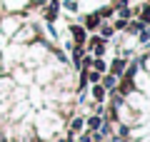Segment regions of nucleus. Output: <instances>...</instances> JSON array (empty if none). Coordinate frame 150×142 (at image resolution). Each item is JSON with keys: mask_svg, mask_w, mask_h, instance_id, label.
<instances>
[{"mask_svg": "<svg viewBox=\"0 0 150 142\" xmlns=\"http://www.w3.org/2000/svg\"><path fill=\"white\" fill-rule=\"evenodd\" d=\"M78 130H83V117H75L70 125V132H78Z\"/></svg>", "mask_w": 150, "mask_h": 142, "instance_id": "nucleus-7", "label": "nucleus"}, {"mask_svg": "<svg viewBox=\"0 0 150 142\" xmlns=\"http://www.w3.org/2000/svg\"><path fill=\"white\" fill-rule=\"evenodd\" d=\"M108 70H110V75H115V77H123L125 70H128V58H125V55H118Z\"/></svg>", "mask_w": 150, "mask_h": 142, "instance_id": "nucleus-2", "label": "nucleus"}, {"mask_svg": "<svg viewBox=\"0 0 150 142\" xmlns=\"http://www.w3.org/2000/svg\"><path fill=\"white\" fill-rule=\"evenodd\" d=\"M0 142H5V135H3V132H0Z\"/></svg>", "mask_w": 150, "mask_h": 142, "instance_id": "nucleus-8", "label": "nucleus"}, {"mask_svg": "<svg viewBox=\"0 0 150 142\" xmlns=\"http://www.w3.org/2000/svg\"><path fill=\"white\" fill-rule=\"evenodd\" d=\"M105 97H108V90L103 87L100 82H93V100H98V102H105Z\"/></svg>", "mask_w": 150, "mask_h": 142, "instance_id": "nucleus-4", "label": "nucleus"}, {"mask_svg": "<svg viewBox=\"0 0 150 142\" xmlns=\"http://www.w3.org/2000/svg\"><path fill=\"white\" fill-rule=\"evenodd\" d=\"M13 77H15L20 85H30V75H28L25 70H15V72H13Z\"/></svg>", "mask_w": 150, "mask_h": 142, "instance_id": "nucleus-6", "label": "nucleus"}, {"mask_svg": "<svg viewBox=\"0 0 150 142\" xmlns=\"http://www.w3.org/2000/svg\"><path fill=\"white\" fill-rule=\"evenodd\" d=\"M68 32H70V37H73L70 42H73L75 47H83V45H85V40H88V35H85V32H88V30H85L83 25H78V22H70Z\"/></svg>", "mask_w": 150, "mask_h": 142, "instance_id": "nucleus-1", "label": "nucleus"}, {"mask_svg": "<svg viewBox=\"0 0 150 142\" xmlns=\"http://www.w3.org/2000/svg\"><path fill=\"white\" fill-rule=\"evenodd\" d=\"M18 27H20V22H18L15 18H5V20H3V25H0V32H3V35H13Z\"/></svg>", "mask_w": 150, "mask_h": 142, "instance_id": "nucleus-3", "label": "nucleus"}, {"mask_svg": "<svg viewBox=\"0 0 150 142\" xmlns=\"http://www.w3.org/2000/svg\"><path fill=\"white\" fill-rule=\"evenodd\" d=\"M100 85H103V87L108 90V92H110V90H115V87H118V77H115V75H110V72H108L105 77H100Z\"/></svg>", "mask_w": 150, "mask_h": 142, "instance_id": "nucleus-5", "label": "nucleus"}]
</instances>
